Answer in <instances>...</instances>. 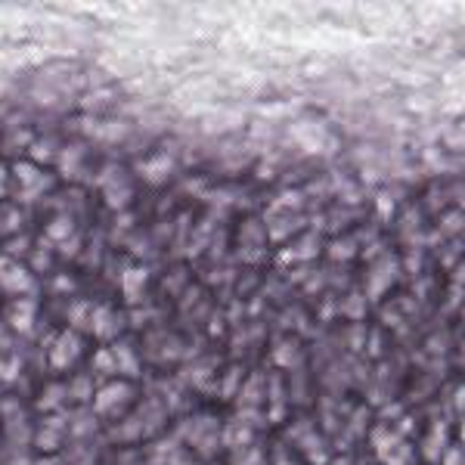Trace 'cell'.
<instances>
[{
	"label": "cell",
	"mask_w": 465,
	"mask_h": 465,
	"mask_svg": "<svg viewBox=\"0 0 465 465\" xmlns=\"http://www.w3.org/2000/svg\"><path fill=\"white\" fill-rule=\"evenodd\" d=\"M78 341H75V335H62L59 341H56V348H53V366H69L71 363V357H78Z\"/></svg>",
	"instance_id": "1"
},
{
	"label": "cell",
	"mask_w": 465,
	"mask_h": 465,
	"mask_svg": "<svg viewBox=\"0 0 465 465\" xmlns=\"http://www.w3.org/2000/svg\"><path fill=\"white\" fill-rule=\"evenodd\" d=\"M152 164H146L143 168V174L149 177V180H164V174L171 171V159H164V155H159V159H149Z\"/></svg>",
	"instance_id": "2"
},
{
	"label": "cell",
	"mask_w": 465,
	"mask_h": 465,
	"mask_svg": "<svg viewBox=\"0 0 465 465\" xmlns=\"http://www.w3.org/2000/svg\"><path fill=\"white\" fill-rule=\"evenodd\" d=\"M143 276H146L143 270H134V273L124 276V295H127V298H137V295H140V289H143L140 279H143Z\"/></svg>",
	"instance_id": "3"
},
{
	"label": "cell",
	"mask_w": 465,
	"mask_h": 465,
	"mask_svg": "<svg viewBox=\"0 0 465 465\" xmlns=\"http://www.w3.org/2000/svg\"><path fill=\"white\" fill-rule=\"evenodd\" d=\"M3 183H6V174H3V171H0V196H3V192H6V189H3Z\"/></svg>",
	"instance_id": "4"
}]
</instances>
